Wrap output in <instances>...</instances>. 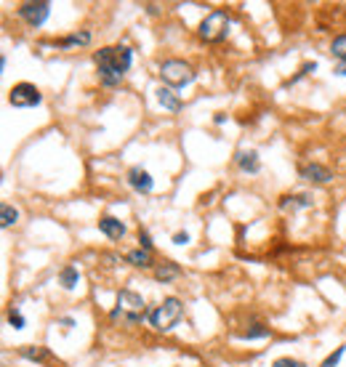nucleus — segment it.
I'll return each instance as SVG.
<instances>
[{
    "mask_svg": "<svg viewBox=\"0 0 346 367\" xmlns=\"http://www.w3.org/2000/svg\"><path fill=\"white\" fill-rule=\"evenodd\" d=\"M8 102L16 109H29V106H38L43 102V93L32 83H16L11 91H8Z\"/></svg>",
    "mask_w": 346,
    "mask_h": 367,
    "instance_id": "nucleus-6",
    "label": "nucleus"
},
{
    "mask_svg": "<svg viewBox=\"0 0 346 367\" xmlns=\"http://www.w3.org/2000/svg\"><path fill=\"white\" fill-rule=\"evenodd\" d=\"M59 325H62L64 330H72L75 328V319H72V317H62V319H59Z\"/></svg>",
    "mask_w": 346,
    "mask_h": 367,
    "instance_id": "nucleus-28",
    "label": "nucleus"
},
{
    "mask_svg": "<svg viewBox=\"0 0 346 367\" xmlns=\"http://www.w3.org/2000/svg\"><path fill=\"white\" fill-rule=\"evenodd\" d=\"M301 179L312 184H328L333 181V173L325 168V165H319V162H312V165H301Z\"/></svg>",
    "mask_w": 346,
    "mask_h": 367,
    "instance_id": "nucleus-11",
    "label": "nucleus"
},
{
    "mask_svg": "<svg viewBox=\"0 0 346 367\" xmlns=\"http://www.w3.org/2000/svg\"><path fill=\"white\" fill-rule=\"evenodd\" d=\"M125 261L136 266V269H149V266H155V258H152V250H144V248H136L131 250L128 256H125Z\"/></svg>",
    "mask_w": 346,
    "mask_h": 367,
    "instance_id": "nucleus-14",
    "label": "nucleus"
},
{
    "mask_svg": "<svg viewBox=\"0 0 346 367\" xmlns=\"http://www.w3.org/2000/svg\"><path fill=\"white\" fill-rule=\"evenodd\" d=\"M139 248L152 250V237H149V232H144V229H139Z\"/></svg>",
    "mask_w": 346,
    "mask_h": 367,
    "instance_id": "nucleus-26",
    "label": "nucleus"
},
{
    "mask_svg": "<svg viewBox=\"0 0 346 367\" xmlns=\"http://www.w3.org/2000/svg\"><path fill=\"white\" fill-rule=\"evenodd\" d=\"M179 275H181V269L173 261H162L155 266V277H158L160 282H171V279H176Z\"/></svg>",
    "mask_w": 346,
    "mask_h": 367,
    "instance_id": "nucleus-16",
    "label": "nucleus"
},
{
    "mask_svg": "<svg viewBox=\"0 0 346 367\" xmlns=\"http://www.w3.org/2000/svg\"><path fill=\"white\" fill-rule=\"evenodd\" d=\"M51 16V3L48 0H38V3H22L19 6V19H25L27 25L32 27H43Z\"/></svg>",
    "mask_w": 346,
    "mask_h": 367,
    "instance_id": "nucleus-7",
    "label": "nucleus"
},
{
    "mask_svg": "<svg viewBox=\"0 0 346 367\" xmlns=\"http://www.w3.org/2000/svg\"><path fill=\"white\" fill-rule=\"evenodd\" d=\"M242 338H245V341H251V338H269V328H264V325H251V328L242 333Z\"/></svg>",
    "mask_w": 346,
    "mask_h": 367,
    "instance_id": "nucleus-21",
    "label": "nucleus"
},
{
    "mask_svg": "<svg viewBox=\"0 0 346 367\" xmlns=\"http://www.w3.org/2000/svg\"><path fill=\"white\" fill-rule=\"evenodd\" d=\"M213 123H216V125H221V123H226V115H224V112H216V118H213Z\"/></svg>",
    "mask_w": 346,
    "mask_h": 367,
    "instance_id": "nucleus-29",
    "label": "nucleus"
},
{
    "mask_svg": "<svg viewBox=\"0 0 346 367\" xmlns=\"http://www.w3.org/2000/svg\"><path fill=\"white\" fill-rule=\"evenodd\" d=\"M16 221H19V210L13 208V205H3V208H0V226H3V229H11Z\"/></svg>",
    "mask_w": 346,
    "mask_h": 367,
    "instance_id": "nucleus-19",
    "label": "nucleus"
},
{
    "mask_svg": "<svg viewBox=\"0 0 346 367\" xmlns=\"http://www.w3.org/2000/svg\"><path fill=\"white\" fill-rule=\"evenodd\" d=\"M91 43V32L83 29V32H75V35H67V38L59 40V48H83Z\"/></svg>",
    "mask_w": 346,
    "mask_h": 367,
    "instance_id": "nucleus-15",
    "label": "nucleus"
},
{
    "mask_svg": "<svg viewBox=\"0 0 346 367\" xmlns=\"http://www.w3.org/2000/svg\"><path fill=\"white\" fill-rule=\"evenodd\" d=\"M279 210H304V208H312V195L306 192H296V195H282L279 197Z\"/></svg>",
    "mask_w": 346,
    "mask_h": 367,
    "instance_id": "nucleus-12",
    "label": "nucleus"
},
{
    "mask_svg": "<svg viewBox=\"0 0 346 367\" xmlns=\"http://www.w3.org/2000/svg\"><path fill=\"white\" fill-rule=\"evenodd\" d=\"M8 325H11L13 330H25V325H27L25 314H22L19 309H11V312H8Z\"/></svg>",
    "mask_w": 346,
    "mask_h": 367,
    "instance_id": "nucleus-22",
    "label": "nucleus"
},
{
    "mask_svg": "<svg viewBox=\"0 0 346 367\" xmlns=\"http://www.w3.org/2000/svg\"><path fill=\"white\" fill-rule=\"evenodd\" d=\"M158 102L160 106H165L168 112H181V99H179V93L168 88V85H160L158 88Z\"/></svg>",
    "mask_w": 346,
    "mask_h": 367,
    "instance_id": "nucleus-13",
    "label": "nucleus"
},
{
    "mask_svg": "<svg viewBox=\"0 0 346 367\" xmlns=\"http://www.w3.org/2000/svg\"><path fill=\"white\" fill-rule=\"evenodd\" d=\"M184 314V303L179 301L176 296H168V298H162V301L149 312V325L158 330V333H168V330L181 319Z\"/></svg>",
    "mask_w": 346,
    "mask_h": 367,
    "instance_id": "nucleus-3",
    "label": "nucleus"
},
{
    "mask_svg": "<svg viewBox=\"0 0 346 367\" xmlns=\"http://www.w3.org/2000/svg\"><path fill=\"white\" fill-rule=\"evenodd\" d=\"M272 367H306V362H301V359H293V356H279V359L272 362Z\"/></svg>",
    "mask_w": 346,
    "mask_h": 367,
    "instance_id": "nucleus-24",
    "label": "nucleus"
},
{
    "mask_svg": "<svg viewBox=\"0 0 346 367\" xmlns=\"http://www.w3.org/2000/svg\"><path fill=\"white\" fill-rule=\"evenodd\" d=\"M109 319H112V322H120V325H125V328H133V325H139V322L149 319L146 301L139 296V293H133V290H120L118 301H115V306L109 309Z\"/></svg>",
    "mask_w": 346,
    "mask_h": 367,
    "instance_id": "nucleus-2",
    "label": "nucleus"
},
{
    "mask_svg": "<svg viewBox=\"0 0 346 367\" xmlns=\"http://www.w3.org/2000/svg\"><path fill=\"white\" fill-rule=\"evenodd\" d=\"M331 53L341 62V64H346V35H338V38H333L331 43Z\"/></svg>",
    "mask_w": 346,
    "mask_h": 367,
    "instance_id": "nucleus-20",
    "label": "nucleus"
},
{
    "mask_svg": "<svg viewBox=\"0 0 346 367\" xmlns=\"http://www.w3.org/2000/svg\"><path fill=\"white\" fill-rule=\"evenodd\" d=\"M99 232L106 235L109 240H123L128 229H125V223L120 221V219H115V216H102V219H99Z\"/></svg>",
    "mask_w": 346,
    "mask_h": 367,
    "instance_id": "nucleus-10",
    "label": "nucleus"
},
{
    "mask_svg": "<svg viewBox=\"0 0 346 367\" xmlns=\"http://www.w3.org/2000/svg\"><path fill=\"white\" fill-rule=\"evenodd\" d=\"M173 242H176V245H186V242H189V235H186V232H176V235H173Z\"/></svg>",
    "mask_w": 346,
    "mask_h": 367,
    "instance_id": "nucleus-27",
    "label": "nucleus"
},
{
    "mask_svg": "<svg viewBox=\"0 0 346 367\" xmlns=\"http://www.w3.org/2000/svg\"><path fill=\"white\" fill-rule=\"evenodd\" d=\"M229 25H232V19H229L226 11H211L200 22L198 35L205 43H221L226 38V32H229Z\"/></svg>",
    "mask_w": 346,
    "mask_h": 367,
    "instance_id": "nucleus-4",
    "label": "nucleus"
},
{
    "mask_svg": "<svg viewBox=\"0 0 346 367\" xmlns=\"http://www.w3.org/2000/svg\"><path fill=\"white\" fill-rule=\"evenodd\" d=\"M78 279H80V275H78V269H75V266H64V269H62V275H59V282H62V288L64 290L78 288Z\"/></svg>",
    "mask_w": 346,
    "mask_h": 367,
    "instance_id": "nucleus-18",
    "label": "nucleus"
},
{
    "mask_svg": "<svg viewBox=\"0 0 346 367\" xmlns=\"http://www.w3.org/2000/svg\"><path fill=\"white\" fill-rule=\"evenodd\" d=\"M19 354L25 359H32V362H48L51 359V352L46 346H25V349H19Z\"/></svg>",
    "mask_w": 346,
    "mask_h": 367,
    "instance_id": "nucleus-17",
    "label": "nucleus"
},
{
    "mask_svg": "<svg viewBox=\"0 0 346 367\" xmlns=\"http://www.w3.org/2000/svg\"><path fill=\"white\" fill-rule=\"evenodd\" d=\"M93 62L99 67V80L106 88H115L123 83L125 72L131 69L133 51L128 46H106L93 53Z\"/></svg>",
    "mask_w": 346,
    "mask_h": 367,
    "instance_id": "nucleus-1",
    "label": "nucleus"
},
{
    "mask_svg": "<svg viewBox=\"0 0 346 367\" xmlns=\"http://www.w3.org/2000/svg\"><path fill=\"white\" fill-rule=\"evenodd\" d=\"M128 184H131V189H136L139 195H149V192L155 189V179H152L149 171H144L141 165H133L131 171H128Z\"/></svg>",
    "mask_w": 346,
    "mask_h": 367,
    "instance_id": "nucleus-8",
    "label": "nucleus"
},
{
    "mask_svg": "<svg viewBox=\"0 0 346 367\" xmlns=\"http://www.w3.org/2000/svg\"><path fill=\"white\" fill-rule=\"evenodd\" d=\"M344 352H346V346H338L333 354H328L325 356V362L319 367H338V362H341V356H344Z\"/></svg>",
    "mask_w": 346,
    "mask_h": 367,
    "instance_id": "nucleus-23",
    "label": "nucleus"
},
{
    "mask_svg": "<svg viewBox=\"0 0 346 367\" xmlns=\"http://www.w3.org/2000/svg\"><path fill=\"white\" fill-rule=\"evenodd\" d=\"M235 165H237L242 173H258L261 171L258 152H256V149H240L237 155H235Z\"/></svg>",
    "mask_w": 346,
    "mask_h": 367,
    "instance_id": "nucleus-9",
    "label": "nucleus"
},
{
    "mask_svg": "<svg viewBox=\"0 0 346 367\" xmlns=\"http://www.w3.org/2000/svg\"><path fill=\"white\" fill-rule=\"evenodd\" d=\"M333 72H335L338 78H346V64H338V67H335V69H333Z\"/></svg>",
    "mask_w": 346,
    "mask_h": 367,
    "instance_id": "nucleus-30",
    "label": "nucleus"
},
{
    "mask_svg": "<svg viewBox=\"0 0 346 367\" xmlns=\"http://www.w3.org/2000/svg\"><path fill=\"white\" fill-rule=\"evenodd\" d=\"M160 78L168 88H184L195 80V69L181 59H165L160 64Z\"/></svg>",
    "mask_w": 346,
    "mask_h": 367,
    "instance_id": "nucleus-5",
    "label": "nucleus"
},
{
    "mask_svg": "<svg viewBox=\"0 0 346 367\" xmlns=\"http://www.w3.org/2000/svg\"><path fill=\"white\" fill-rule=\"evenodd\" d=\"M314 69H317V64H314V62H306V64L298 69V75H296V78H291V83H298V80L306 78V75H309V72H314Z\"/></svg>",
    "mask_w": 346,
    "mask_h": 367,
    "instance_id": "nucleus-25",
    "label": "nucleus"
}]
</instances>
